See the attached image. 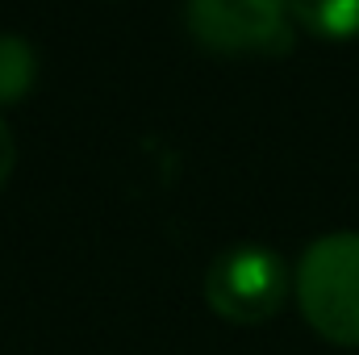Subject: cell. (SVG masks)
I'll return each instance as SVG.
<instances>
[{"label": "cell", "instance_id": "5b68a950", "mask_svg": "<svg viewBox=\"0 0 359 355\" xmlns=\"http://www.w3.org/2000/svg\"><path fill=\"white\" fill-rule=\"evenodd\" d=\"M38 80V55L25 38L0 34V105H17Z\"/></svg>", "mask_w": 359, "mask_h": 355}, {"label": "cell", "instance_id": "7a4b0ae2", "mask_svg": "<svg viewBox=\"0 0 359 355\" xmlns=\"http://www.w3.org/2000/svg\"><path fill=\"white\" fill-rule=\"evenodd\" d=\"M288 264L259 243L226 247L205 272V301L217 318L255 326L268 322L288 301Z\"/></svg>", "mask_w": 359, "mask_h": 355}, {"label": "cell", "instance_id": "277c9868", "mask_svg": "<svg viewBox=\"0 0 359 355\" xmlns=\"http://www.w3.org/2000/svg\"><path fill=\"white\" fill-rule=\"evenodd\" d=\"M288 17L322 42L359 38V0H288Z\"/></svg>", "mask_w": 359, "mask_h": 355}, {"label": "cell", "instance_id": "6da1fadb", "mask_svg": "<svg viewBox=\"0 0 359 355\" xmlns=\"http://www.w3.org/2000/svg\"><path fill=\"white\" fill-rule=\"evenodd\" d=\"M297 301L305 322L339 347H359V234L339 230L305 247L297 264Z\"/></svg>", "mask_w": 359, "mask_h": 355}, {"label": "cell", "instance_id": "3957f363", "mask_svg": "<svg viewBox=\"0 0 359 355\" xmlns=\"http://www.w3.org/2000/svg\"><path fill=\"white\" fill-rule=\"evenodd\" d=\"M188 34L213 55H288V0H188Z\"/></svg>", "mask_w": 359, "mask_h": 355}, {"label": "cell", "instance_id": "8992f818", "mask_svg": "<svg viewBox=\"0 0 359 355\" xmlns=\"http://www.w3.org/2000/svg\"><path fill=\"white\" fill-rule=\"evenodd\" d=\"M13 163H17V142H13V130H8L4 117H0V188L13 176Z\"/></svg>", "mask_w": 359, "mask_h": 355}]
</instances>
